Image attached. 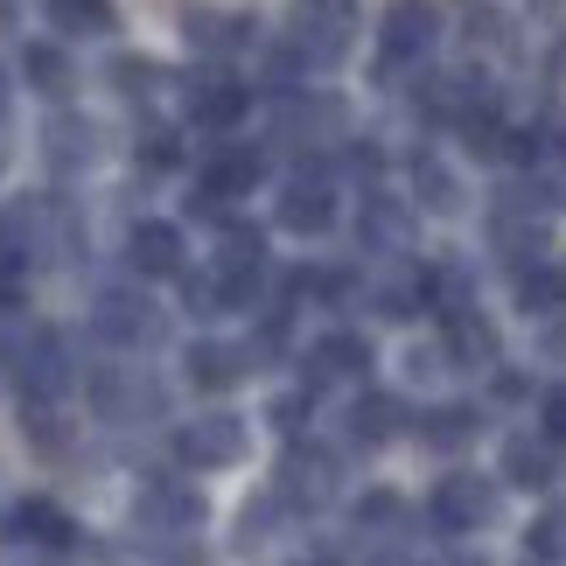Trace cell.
<instances>
[{"mask_svg":"<svg viewBox=\"0 0 566 566\" xmlns=\"http://www.w3.org/2000/svg\"><path fill=\"white\" fill-rule=\"evenodd\" d=\"M245 105H252V84L210 77V84H196V92H189V126H210V134H224V126L245 119Z\"/></svg>","mask_w":566,"mask_h":566,"instance_id":"obj_16","label":"cell"},{"mask_svg":"<svg viewBox=\"0 0 566 566\" xmlns=\"http://www.w3.org/2000/svg\"><path fill=\"white\" fill-rule=\"evenodd\" d=\"M559 433H566V399H559V391H546V399H538V441L559 448Z\"/></svg>","mask_w":566,"mask_h":566,"instance_id":"obj_33","label":"cell"},{"mask_svg":"<svg viewBox=\"0 0 566 566\" xmlns=\"http://www.w3.org/2000/svg\"><path fill=\"white\" fill-rule=\"evenodd\" d=\"M412 224H420L412 203L371 189V196H364V217H357V245L364 252H412Z\"/></svg>","mask_w":566,"mask_h":566,"instance_id":"obj_9","label":"cell"},{"mask_svg":"<svg viewBox=\"0 0 566 566\" xmlns=\"http://www.w3.org/2000/svg\"><path fill=\"white\" fill-rule=\"evenodd\" d=\"M14 538H35V546H71V517H63L56 504H42V496H29V504L14 511Z\"/></svg>","mask_w":566,"mask_h":566,"instance_id":"obj_25","label":"cell"},{"mask_svg":"<svg viewBox=\"0 0 566 566\" xmlns=\"http://www.w3.org/2000/svg\"><path fill=\"white\" fill-rule=\"evenodd\" d=\"M412 189H420V203L433 217H454V210H462V182H454V168L441 155H412Z\"/></svg>","mask_w":566,"mask_h":566,"instance_id":"obj_21","label":"cell"},{"mask_svg":"<svg viewBox=\"0 0 566 566\" xmlns=\"http://www.w3.org/2000/svg\"><path fill=\"white\" fill-rule=\"evenodd\" d=\"M21 433H29L42 454H63V412L50 399H21Z\"/></svg>","mask_w":566,"mask_h":566,"instance_id":"obj_29","label":"cell"},{"mask_svg":"<svg viewBox=\"0 0 566 566\" xmlns=\"http://www.w3.org/2000/svg\"><path fill=\"white\" fill-rule=\"evenodd\" d=\"M0 113H8V77H0Z\"/></svg>","mask_w":566,"mask_h":566,"instance_id":"obj_40","label":"cell"},{"mask_svg":"<svg viewBox=\"0 0 566 566\" xmlns=\"http://www.w3.org/2000/svg\"><path fill=\"white\" fill-rule=\"evenodd\" d=\"M21 77H29L42 98H63V92H71V84H77L71 56H63L56 42H29V50H21Z\"/></svg>","mask_w":566,"mask_h":566,"instance_id":"obj_22","label":"cell"},{"mask_svg":"<svg viewBox=\"0 0 566 566\" xmlns=\"http://www.w3.org/2000/svg\"><path fill=\"white\" fill-rule=\"evenodd\" d=\"M329 490H336V462L322 448H287V462H280V504H294V511H315V504H329Z\"/></svg>","mask_w":566,"mask_h":566,"instance_id":"obj_10","label":"cell"},{"mask_svg":"<svg viewBox=\"0 0 566 566\" xmlns=\"http://www.w3.org/2000/svg\"><path fill=\"white\" fill-rule=\"evenodd\" d=\"M350 168H357V176H378V168H385V155H378V147H364V140H357V147H350Z\"/></svg>","mask_w":566,"mask_h":566,"instance_id":"obj_37","label":"cell"},{"mask_svg":"<svg viewBox=\"0 0 566 566\" xmlns=\"http://www.w3.org/2000/svg\"><path fill=\"white\" fill-rule=\"evenodd\" d=\"M559 532H566V525H559V511H546V517H538V525H532V538H525V546H532L538 559L553 566V559H559Z\"/></svg>","mask_w":566,"mask_h":566,"instance_id":"obj_32","label":"cell"},{"mask_svg":"<svg viewBox=\"0 0 566 566\" xmlns=\"http://www.w3.org/2000/svg\"><path fill=\"white\" fill-rule=\"evenodd\" d=\"M245 448H252V427L238 412H203V420H189L176 433V454L189 469H231V462H245Z\"/></svg>","mask_w":566,"mask_h":566,"instance_id":"obj_3","label":"cell"},{"mask_svg":"<svg viewBox=\"0 0 566 566\" xmlns=\"http://www.w3.org/2000/svg\"><path fill=\"white\" fill-rule=\"evenodd\" d=\"M92 329L113 343V350H140V343H161V308L134 287H105L92 308Z\"/></svg>","mask_w":566,"mask_h":566,"instance_id":"obj_4","label":"cell"},{"mask_svg":"<svg viewBox=\"0 0 566 566\" xmlns=\"http://www.w3.org/2000/svg\"><path fill=\"white\" fill-rule=\"evenodd\" d=\"M42 155H50V168H63V176H71L77 161H92V155H98V126H92V119H77V113H56V119H50V134H42Z\"/></svg>","mask_w":566,"mask_h":566,"instance_id":"obj_19","label":"cell"},{"mask_svg":"<svg viewBox=\"0 0 566 566\" xmlns=\"http://www.w3.org/2000/svg\"><path fill=\"white\" fill-rule=\"evenodd\" d=\"M140 161H147V168H168V161H176V134H168V126H155V134L140 140Z\"/></svg>","mask_w":566,"mask_h":566,"instance_id":"obj_34","label":"cell"},{"mask_svg":"<svg viewBox=\"0 0 566 566\" xmlns=\"http://www.w3.org/2000/svg\"><path fill=\"white\" fill-rule=\"evenodd\" d=\"M126 266L147 273V280L182 273V231L176 224H134V238H126Z\"/></svg>","mask_w":566,"mask_h":566,"instance_id":"obj_17","label":"cell"},{"mask_svg":"<svg viewBox=\"0 0 566 566\" xmlns=\"http://www.w3.org/2000/svg\"><path fill=\"white\" fill-rule=\"evenodd\" d=\"M475 406H433L427 420H420V441L427 448H462V441H475Z\"/></svg>","mask_w":566,"mask_h":566,"instance_id":"obj_26","label":"cell"},{"mask_svg":"<svg viewBox=\"0 0 566 566\" xmlns=\"http://www.w3.org/2000/svg\"><path fill=\"white\" fill-rule=\"evenodd\" d=\"M92 406H98V420H155V412L168 406V391L161 378H147L140 364H105V371H92Z\"/></svg>","mask_w":566,"mask_h":566,"instance_id":"obj_2","label":"cell"},{"mask_svg":"<svg viewBox=\"0 0 566 566\" xmlns=\"http://www.w3.org/2000/svg\"><path fill=\"white\" fill-rule=\"evenodd\" d=\"M504 483H517V490H553L559 483V448L538 441V433H511V441H504Z\"/></svg>","mask_w":566,"mask_h":566,"instance_id":"obj_15","label":"cell"},{"mask_svg":"<svg viewBox=\"0 0 566 566\" xmlns=\"http://www.w3.org/2000/svg\"><path fill=\"white\" fill-rule=\"evenodd\" d=\"M280 224L301 231V238H322L336 224V182L322 176V168L315 176H294L287 189H280Z\"/></svg>","mask_w":566,"mask_h":566,"instance_id":"obj_8","label":"cell"},{"mask_svg":"<svg viewBox=\"0 0 566 566\" xmlns=\"http://www.w3.org/2000/svg\"><path fill=\"white\" fill-rule=\"evenodd\" d=\"M280 134L287 140H301V134H329V140H343L350 134V113H343V98H329V92H315V98H294L287 113H280Z\"/></svg>","mask_w":566,"mask_h":566,"instance_id":"obj_18","label":"cell"},{"mask_svg":"<svg viewBox=\"0 0 566 566\" xmlns=\"http://www.w3.org/2000/svg\"><path fill=\"white\" fill-rule=\"evenodd\" d=\"M490 517H496V483L490 475H469V469L441 475V490H433V525L462 538V532H483Z\"/></svg>","mask_w":566,"mask_h":566,"instance_id":"obj_6","label":"cell"},{"mask_svg":"<svg viewBox=\"0 0 566 566\" xmlns=\"http://www.w3.org/2000/svg\"><path fill=\"white\" fill-rule=\"evenodd\" d=\"M259 161L252 147H217V155L196 168V196H189V210H217V203H231V196H252L259 182Z\"/></svg>","mask_w":566,"mask_h":566,"instance_id":"obj_7","label":"cell"},{"mask_svg":"<svg viewBox=\"0 0 566 566\" xmlns=\"http://www.w3.org/2000/svg\"><path fill=\"white\" fill-rule=\"evenodd\" d=\"M364 371H371V343L350 336V329L322 336L315 350H308V391H322V385H350V378H364Z\"/></svg>","mask_w":566,"mask_h":566,"instance_id":"obj_12","label":"cell"},{"mask_svg":"<svg viewBox=\"0 0 566 566\" xmlns=\"http://www.w3.org/2000/svg\"><path fill=\"white\" fill-rule=\"evenodd\" d=\"M391 517H399V496H364V504H357V525H391Z\"/></svg>","mask_w":566,"mask_h":566,"instance_id":"obj_35","label":"cell"},{"mask_svg":"<svg viewBox=\"0 0 566 566\" xmlns=\"http://www.w3.org/2000/svg\"><path fill=\"white\" fill-rule=\"evenodd\" d=\"M50 21L63 35H105L113 29V0H50Z\"/></svg>","mask_w":566,"mask_h":566,"instance_id":"obj_28","label":"cell"},{"mask_svg":"<svg viewBox=\"0 0 566 566\" xmlns=\"http://www.w3.org/2000/svg\"><path fill=\"white\" fill-rule=\"evenodd\" d=\"M252 29H259L252 14H224V8H189V21H182L189 50H203V56H238L252 42Z\"/></svg>","mask_w":566,"mask_h":566,"instance_id":"obj_14","label":"cell"},{"mask_svg":"<svg viewBox=\"0 0 566 566\" xmlns=\"http://www.w3.org/2000/svg\"><path fill=\"white\" fill-rule=\"evenodd\" d=\"M301 412H308V391H294V399H280V406H273V420H280V427H301Z\"/></svg>","mask_w":566,"mask_h":566,"instance_id":"obj_36","label":"cell"},{"mask_svg":"<svg viewBox=\"0 0 566 566\" xmlns=\"http://www.w3.org/2000/svg\"><path fill=\"white\" fill-rule=\"evenodd\" d=\"M134 511L147 517V525H161V532H196V525H203V496H196L189 483H176V475L147 483Z\"/></svg>","mask_w":566,"mask_h":566,"instance_id":"obj_13","label":"cell"},{"mask_svg":"<svg viewBox=\"0 0 566 566\" xmlns=\"http://www.w3.org/2000/svg\"><path fill=\"white\" fill-rule=\"evenodd\" d=\"M245 371H252V350H231V343H196V350H189V378L203 391H224Z\"/></svg>","mask_w":566,"mask_h":566,"instance_id":"obj_20","label":"cell"},{"mask_svg":"<svg viewBox=\"0 0 566 566\" xmlns=\"http://www.w3.org/2000/svg\"><path fill=\"white\" fill-rule=\"evenodd\" d=\"M441 566H490L483 553H454V559H441Z\"/></svg>","mask_w":566,"mask_h":566,"instance_id":"obj_38","label":"cell"},{"mask_svg":"<svg viewBox=\"0 0 566 566\" xmlns=\"http://www.w3.org/2000/svg\"><path fill=\"white\" fill-rule=\"evenodd\" d=\"M105 77H113V92L147 98V92L161 84V63H155V56H113V63H105Z\"/></svg>","mask_w":566,"mask_h":566,"instance_id":"obj_30","label":"cell"},{"mask_svg":"<svg viewBox=\"0 0 566 566\" xmlns=\"http://www.w3.org/2000/svg\"><path fill=\"white\" fill-rule=\"evenodd\" d=\"M559 294H566V280H559L553 259L517 266V308H525V315H559Z\"/></svg>","mask_w":566,"mask_h":566,"instance_id":"obj_24","label":"cell"},{"mask_svg":"<svg viewBox=\"0 0 566 566\" xmlns=\"http://www.w3.org/2000/svg\"><path fill=\"white\" fill-rule=\"evenodd\" d=\"M182 301H189L196 315H224V287L210 280V266L203 273H182Z\"/></svg>","mask_w":566,"mask_h":566,"instance_id":"obj_31","label":"cell"},{"mask_svg":"<svg viewBox=\"0 0 566 566\" xmlns=\"http://www.w3.org/2000/svg\"><path fill=\"white\" fill-rule=\"evenodd\" d=\"M427 294H433V273H399V280H385L378 287V315H391V322H406V315H420L427 308Z\"/></svg>","mask_w":566,"mask_h":566,"instance_id":"obj_27","label":"cell"},{"mask_svg":"<svg viewBox=\"0 0 566 566\" xmlns=\"http://www.w3.org/2000/svg\"><path fill=\"white\" fill-rule=\"evenodd\" d=\"M399 427H406V406L399 399H378V391H371V399H357V412H350V441L357 448H385Z\"/></svg>","mask_w":566,"mask_h":566,"instance_id":"obj_23","label":"cell"},{"mask_svg":"<svg viewBox=\"0 0 566 566\" xmlns=\"http://www.w3.org/2000/svg\"><path fill=\"white\" fill-rule=\"evenodd\" d=\"M294 566H336V559H294Z\"/></svg>","mask_w":566,"mask_h":566,"instance_id":"obj_39","label":"cell"},{"mask_svg":"<svg viewBox=\"0 0 566 566\" xmlns=\"http://www.w3.org/2000/svg\"><path fill=\"white\" fill-rule=\"evenodd\" d=\"M350 35H357V0H294V8H287L294 63H308V71L343 63V56H350Z\"/></svg>","mask_w":566,"mask_h":566,"instance_id":"obj_1","label":"cell"},{"mask_svg":"<svg viewBox=\"0 0 566 566\" xmlns=\"http://www.w3.org/2000/svg\"><path fill=\"white\" fill-rule=\"evenodd\" d=\"M378 42H385V63H391V71H412V63H427L433 42H441V8H433V0H391Z\"/></svg>","mask_w":566,"mask_h":566,"instance_id":"obj_5","label":"cell"},{"mask_svg":"<svg viewBox=\"0 0 566 566\" xmlns=\"http://www.w3.org/2000/svg\"><path fill=\"white\" fill-rule=\"evenodd\" d=\"M441 357H454L462 371H490L496 364V329L483 308H448L441 315Z\"/></svg>","mask_w":566,"mask_h":566,"instance_id":"obj_11","label":"cell"}]
</instances>
